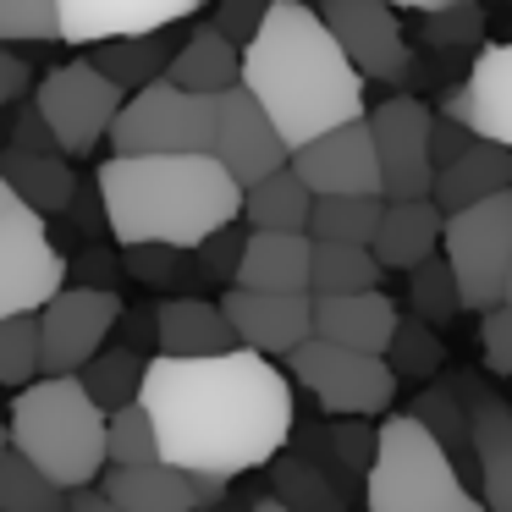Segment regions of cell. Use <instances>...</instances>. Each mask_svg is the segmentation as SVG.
<instances>
[{
  "instance_id": "1",
  "label": "cell",
  "mask_w": 512,
  "mask_h": 512,
  "mask_svg": "<svg viewBox=\"0 0 512 512\" xmlns=\"http://www.w3.org/2000/svg\"><path fill=\"white\" fill-rule=\"evenodd\" d=\"M138 402L160 435V457L188 474H248L276 463L292 435V380L254 347L210 358L155 353Z\"/></svg>"
},
{
  "instance_id": "2",
  "label": "cell",
  "mask_w": 512,
  "mask_h": 512,
  "mask_svg": "<svg viewBox=\"0 0 512 512\" xmlns=\"http://www.w3.org/2000/svg\"><path fill=\"white\" fill-rule=\"evenodd\" d=\"M364 72L353 67L325 17L309 0H270L259 34L243 45V89L270 111L287 149L358 122L364 111Z\"/></svg>"
},
{
  "instance_id": "3",
  "label": "cell",
  "mask_w": 512,
  "mask_h": 512,
  "mask_svg": "<svg viewBox=\"0 0 512 512\" xmlns=\"http://www.w3.org/2000/svg\"><path fill=\"white\" fill-rule=\"evenodd\" d=\"M94 188L105 232L122 248H199L221 226L243 221V182L215 155H111L94 171Z\"/></svg>"
},
{
  "instance_id": "4",
  "label": "cell",
  "mask_w": 512,
  "mask_h": 512,
  "mask_svg": "<svg viewBox=\"0 0 512 512\" xmlns=\"http://www.w3.org/2000/svg\"><path fill=\"white\" fill-rule=\"evenodd\" d=\"M12 452H23L61 490H83L105 474V408L78 375H39L12 397Z\"/></svg>"
},
{
  "instance_id": "5",
  "label": "cell",
  "mask_w": 512,
  "mask_h": 512,
  "mask_svg": "<svg viewBox=\"0 0 512 512\" xmlns=\"http://www.w3.org/2000/svg\"><path fill=\"white\" fill-rule=\"evenodd\" d=\"M369 512H490L463 485L452 452L413 413H391L375 430V463L364 474Z\"/></svg>"
},
{
  "instance_id": "6",
  "label": "cell",
  "mask_w": 512,
  "mask_h": 512,
  "mask_svg": "<svg viewBox=\"0 0 512 512\" xmlns=\"http://www.w3.org/2000/svg\"><path fill=\"white\" fill-rule=\"evenodd\" d=\"M215 144V94L177 89L171 78H155L149 89L127 94V105L111 122L116 155H210Z\"/></svg>"
},
{
  "instance_id": "7",
  "label": "cell",
  "mask_w": 512,
  "mask_h": 512,
  "mask_svg": "<svg viewBox=\"0 0 512 512\" xmlns=\"http://www.w3.org/2000/svg\"><path fill=\"white\" fill-rule=\"evenodd\" d=\"M287 375L331 419H375V413H391V402H397V369L386 364V353H353V347H336L325 336H309L303 347H292Z\"/></svg>"
},
{
  "instance_id": "8",
  "label": "cell",
  "mask_w": 512,
  "mask_h": 512,
  "mask_svg": "<svg viewBox=\"0 0 512 512\" xmlns=\"http://www.w3.org/2000/svg\"><path fill=\"white\" fill-rule=\"evenodd\" d=\"M441 254L457 276L463 309H496L507 298V270H512V188L446 215Z\"/></svg>"
},
{
  "instance_id": "9",
  "label": "cell",
  "mask_w": 512,
  "mask_h": 512,
  "mask_svg": "<svg viewBox=\"0 0 512 512\" xmlns=\"http://www.w3.org/2000/svg\"><path fill=\"white\" fill-rule=\"evenodd\" d=\"M61 287H67V254L50 243L45 215L28 210L0 182V320L39 314Z\"/></svg>"
},
{
  "instance_id": "10",
  "label": "cell",
  "mask_w": 512,
  "mask_h": 512,
  "mask_svg": "<svg viewBox=\"0 0 512 512\" xmlns=\"http://www.w3.org/2000/svg\"><path fill=\"white\" fill-rule=\"evenodd\" d=\"M34 105L61 155H94L111 138V122L127 105V89L105 78L94 61H67V67L45 72V83L34 89Z\"/></svg>"
},
{
  "instance_id": "11",
  "label": "cell",
  "mask_w": 512,
  "mask_h": 512,
  "mask_svg": "<svg viewBox=\"0 0 512 512\" xmlns=\"http://www.w3.org/2000/svg\"><path fill=\"white\" fill-rule=\"evenodd\" d=\"M122 325L116 287H61L39 309V375H78Z\"/></svg>"
},
{
  "instance_id": "12",
  "label": "cell",
  "mask_w": 512,
  "mask_h": 512,
  "mask_svg": "<svg viewBox=\"0 0 512 512\" xmlns=\"http://www.w3.org/2000/svg\"><path fill=\"white\" fill-rule=\"evenodd\" d=\"M430 105L413 94H391L369 111L375 133V160H380V193L386 199H430L435 188V160H430Z\"/></svg>"
},
{
  "instance_id": "13",
  "label": "cell",
  "mask_w": 512,
  "mask_h": 512,
  "mask_svg": "<svg viewBox=\"0 0 512 512\" xmlns=\"http://www.w3.org/2000/svg\"><path fill=\"white\" fill-rule=\"evenodd\" d=\"M314 12L336 34V45L353 56V67L375 83H408L413 78V45L397 23L391 0H320Z\"/></svg>"
},
{
  "instance_id": "14",
  "label": "cell",
  "mask_w": 512,
  "mask_h": 512,
  "mask_svg": "<svg viewBox=\"0 0 512 512\" xmlns=\"http://www.w3.org/2000/svg\"><path fill=\"white\" fill-rule=\"evenodd\" d=\"M210 155L248 188V182H259V177H270V171L287 166L292 149H287V138H281V127L270 122V111L237 83V89L215 94V144H210Z\"/></svg>"
},
{
  "instance_id": "15",
  "label": "cell",
  "mask_w": 512,
  "mask_h": 512,
  "mask_svg": "<svg viewBox=\"0 0 512 512\" xmlns=\"http://www.w3.org/2000/svg\"><path fill=\"white\" fill-rule=\"evenodd\" d=\"M292 171L309 182V193H380V160H375V133L369 116L342 122L331 133L309 138L303 149H292Z\"/></svg>"
},
{
  "instance_id": "16",
  "label": "cell",
  "mask_w": 512,
  "mask_h": 512,
  "mask_svg": "<svg viewBox=\"0 0 512 512\" xmlns=\"http://www.w3.org/2000/svg\"><path fill=\"white\" fill-rule=\"evenodd\" d=\"M226 320H232L237 342L254 347L265 358H287L314 336V292H254L232 287L221 298Z\"/></svg>"
},
{
  "instance_id": "17",
  "label": "cell",
  "mask_w": 512,
  "mask_h": 512,
  "mask_svg": "<svg viewBox=\"0 0 512 512\" xmlns=\"http://www.w3.org/2000/svg\"><path fill=\"white\" fill-rule=\"evenodd\" d=\"M61 6V45H100L122 34H155L199 17L204 0H56Z\"/></svg>"
},
{
  "instance_id": "18",
  "label": "cell",
  "mask_w": 512,
  "mask_h": 512,
  "mask_svg": "<svg viewBox=\"0 0 512 512\" xmlns=\"http://www.w3.org/2000/svg\"><path fill=\"white\" fill-rule=\"evenodd\" d=\"M441 111H452L468 133L496 138V144L512 149V39L479 50L468 78L457 89H446Z\"/></svg>"
},
{
  "instance_id": "19",
  "label": "cell",
  "mask_w": 512,
  "mask_h": 512,
  "mask_svg": "<svg viewBox=\"0 0 512 512\" xmlns=\"http://www.w3.org/2000/svg\"><path fill=\"white\" fill-rule=\"evenodd\" d=\"M468 441L490 512H512V408L490 386L468 380Z\"/></svg>"
},
{
  "instance_id": "20",
  "label": "cell",
  "mask_w": 512,
  "mask_h": 512,
  "mask_svg": "<svg viewBox=\"0 0 512 512\" xmlns=\"http://www.w3.org/2000/svg\"><path fill=\"white\" fill-rule=\"evenodd\" d=\"M232 347H243V342H237V331H232V320H226L221 303L188 298V292L155 303V353L210 358V353H232Z\"/></svg>"
},
{
  "instance_id": "21",
  "label": "cell",
  "mask_w": 512,
  "mask_h": 512,
  "mask_svg": "<svg viewBox=\"0 0 512 512\" xmlns=\"http://www.w3.org/2000/svg\"><path fill=\"white\" fill-rule=\"evenodd\" d=\"M397 303L386 292H342V298H314V336L353 353H386L397 331Z\"/></svg>"
},
{
  "instance_id": "22",
  "label": "cell",
  "mask_w": 512,
  "mask_h": 512,
  "mask_svg": "<svg viewBox=\"0 0 512 512\" xmlns=\"http://www.w3.org/2000/svg\"><path fill=\"white\" fill-rule=\"evenodd\" d=\"M94 485L127 512H199L193 474L166 463V457L160 463H105V474Z\"/></svg>"
},
{
  "instance_id": "23",
  "label": "cell",
  "mask_w": 512,
  "mask_h": 512,
  "mask_svg": "<svg viewBox=\"0 0 512 512\" xmlns=\"http://www.w3.org/2000/svg\"><path fill=\"white\" fill-rule=\"evenodd\" d=\"M441 232H446V210L435 199H386L375 232V259L386 270H413L430 254H441Z\"/></svg>"
},
{
  "instance_id": "24",
  "label": "cell",
  "mask_w": 512,
  "mask_h": 512,
  "mask_svg": "<svg viewBox=\"0 0 512 512\" xmlns=\"http://www.w3.org/2000/svg\"><path fill=\"white\" fill-rule=\"evenodd\" d=\"M309 265H314V237L309 232H248L243 265H237L232 287L309 292Z\"/></svg>"
},
{
  "instance_id": "25",
  "label": "cell",
  "mask_w": 512,
  "mask_h": 512,
  "mask_svg": "<svg viewBox=\"0 0 512 512\" xmlns=\"http://www.w3.org/2000/svg\"><path fill=\"white\" fill-rule=\"evenodd\" d=\"M507 188H512V149L496 144V138H479L474 133V144H468L452 166L435 171L430 199L452 215V210H468V204L490 199V193H507Z\"/></svg>"
},
{
  "instance_id": "26",
  "label": "cell",
  "mask_w": 512,
  "mask_h": 512,
  "mask_svg": "<svg viewBox=\"0 0 512 512\" xmlns=\"http://www.w3.org/2000/svg\"><path fill=\"white\" fill-rule=\"evenodd\" d=\"M166 78L177 83V89H193V94H226V89L243 83V45H232L215 23H199L177 45Z\"/></svg>"
},
{
  "instance_id": "27",
  "label": "cell",
  "mask_w": 512,
  "mask_h": 512,
  "mask_svg": "<svg viewBox=\"0 0 512 512\" xmlns=\"http://www.w3.org/2000/svg\"><path fill=\"white\" fill-rule=\"evenodd\" d=\"M0 182L39 215H61L78 199V177L61 155H34V149H0Z\"/></svg>"
},
{
  "instance_id": "28",
  "label": "cell",
  "mask_w": 512,
  "mask_h": 512,
  "mask_svg": "<svg viewBox=\"0 0 512 512\" xmlns=\"http://www.w3.org/2000/svg\"><path fill=\"white\" fill-rule=\"evenodd\" d=\"M309 215H314V193H309V182L292 171V160L243 188L248 232H309Z\"/></svg>"
},
{
  "instance_id": "29",
  "label": "cell",
  "mask_w": 512,
  "mask_h": 512,
  "mask_svg": "<svg viewBox=\"0 0 512 512\" xmlns=\"http://www.w3.org/2000/svg\"><path fill=\"white\" fill-rule=\"evenodd\" d=\"M171 56H177V39H171V28H155V34L100 39L89 61H94V67H100L111 83H122L127 94H138V89H149L155 78H166Z\"/></svg>"
},
{
  "instance_id": "30",
  "label": "cell",
  "mask_w": 512,
  "mask_h": 512,
  "mask_svg": "<svg viewBox=\"0 0 512 512\" xmlns=\"http://www.w3.org/2000/svg\"><path fill=\"white\" fill-rule=\"evenodd\" d=\"M380 215H386V193H320L309 215L314 243H375Z\"/></svg>"
},
{
  "instance_id": "31",
  "label": "cell",
  "mask_w": 512,
  "mask_h": 512,
  "mask_svg": "<svg viewBox=\"0 0 512 512\" xmlns=\"http://www.w3.org/2000/svg\"><path fill=\"white\" fill-rule=\"evenodd\" d=\"M386 281V265L364 243H314L309 292L314 298H342V292H375Z\"/></svg>"
},
{
  "instance_id": "32",
  "label": "cell",
  "mask_w": 512,
  "mask_h": 512,
  "mask_svg": "<svg viewBox=\"0 0 512 512\" xmlns=\"http://www.w3.org/2000/svg\"><path fill=\"white\" fill-rule=\"evenodd\" d=\"M144 369H149V353H138V347L122 342V347H100V353L78 369V380H83V391L111 413V408L138 402V391H144Z\"/></svg>"
},
{
  "instance_id": "33",
  "label": "cell",
  "mask_w": 512,
  "mask_h": 512,
  "mask_svg": "<svg viewBox=\"0 0 512 512\" xmlns=\"http://www.w3.org/2000/svg\"><path fill=\"white\" fill-rule=\"evenodd\" d=\"M0 512H72V490L45 479L23 452H6V463H0Z\"/></svg>"
},
{
  "instance_id": "34",
  "label": "cell",
  "mask_w": 512,
  "mask_h": 512,
  "mask_svg": "<svg viewBox=\"0 0 512 512\" xmlns=\"http://www.w3.org/2000/svg\"><path fill=\"white\" fill-rule=\"evenodd\" d=\"M413 419H419L446 452H457V446L474 452V441H468V380H435V386H424L419 402H413Z\"/></svg>"
},
{
  "instance_id": "35",
  "label": "cell",
  "mask_w": 512,
  "mask_h": 512,
  "mask_svg": "<svg viewBox=\"0 0 512 512\" xmlns=\"http://www.w3.org/2000/svg\"><path fill=\"white\" fill-rule=\"evenodd\" d=\"M386 364L397 369V380H435L446 364V342L435 325H424L419 314L413 320H397L391 331V347H386Z\"/></svg>"
},
{
  "instance_id": "36",
  "label": "cell",
  "mask_w": 512,
  "mask_h": 512,
  "mask_svg": "<svg viewBox=\"0 0 512 512\" xmlns=\"http://www.w3.org/2000/svg\"><path fill=\"white\" fill-rule=\"evenodd\" d=\"M408 287H413V309H419V320L424 325H452L457 314H463V292H457V276H452V265H446V254H430L424 265H413L408 270Z\"/></svg>"
},
{
  "instance_id": "37",
  "label": "cell",
  "mask_w": 512,
  "mask_h": 512,
  "mask_svg": "<svg viewBox=\"0 0 512 512\" xmlns=\"http://www.w3.org/2000/svg\"><path fill=\"white\" fill-rule=\"evenodd\" d=\"M105 457L111 463H160V435L144 402H127V408L105 413Z\"/></svg>"
},
{
  "instance_id": "38",
  "label": "cell",
  "mask_w": 512,
  "mask_h": 512,
  "mask_svg": "<svg viewBox=\"0 0 512 512\" xmlns=\"http://www.w3.org/2000/svg\"><path fill=\"white\" fill-rule=\"evenodd\" d=\"M276 496L298 512H342V496H336L331 474L309 457H281L276 452Z\"/></svg>"
},
{
  "instance_id": "39",
  "label": "cell",
  "mask_w": 512,
  "mask_h": 512,
  "mask_svg": "<svg viewBox=\"0 0 512 512\" xmlns=\"http://www.w3.org/2000/svg\"><path fill=\"white\" fill-rule=\"evenodd\" d=\"M419 39L441 56H457V50H474L485 39V6L479 0H452L441 12H424L419 17Z\"/></svg>"
},
{
  "instance_id": "40",
  "label": "cell",
  "mask_w": 512,
  "mask_h": 512,
  "mask_svg": "<svg viewBox=\"0 0 512 512\" xmlns=\"http://www.w3.org/2000/svg\"><path fill=\"white\" fill-rule=\"evenodd\" d=\"M39 380V314L0 320V386H28Z\"/></svg>"
},
{
  "instance_id": "41",
  "label": "cell",
  "mask_w": 512,
  "mask_h": 512,
  "mask_svg": "<svg viewBox=\"0 0 512 512\" xmlns=\"http://www.w3.org/2000/svg\"><path fill=\"white\" fill-rule=\"evenodd\" d=\"M61 39L56 0H0V45H50Z\"/></svg>"
},
{
  "instance_id": "42",
  "label": "cell",
  "mask_w": 512,
  "mask_h": 512,
  "mask_svg": "<svg viewBox=\"0 0 512 512\" xmlns=\"http://www.w3.org/2000/svg\"><path fill=\"white\" fill-rule=\"evenodd\" d=\"M243 243H248V232L243 226H221L215 237H204L193 254H199V276L204 281H237V265H243Z\"/></svg>"
},
{
  "instance_id": "43",
  "label": "cell",
  "mask_w": 512,
  "mask_h": 512,
  "mask_svg": "<svg viewBox=\"0 0 512 512\" xmlns=\"http://www.w3.org/2000/svg\"><path fill=\"white\" fill-rule=\"evenodd\" d=\"M479 347H485V369L512 380V303H496L479 320Z\"/></svg>"
},
{
  "instance_id": "44",
  "label": "cell",
  "mask_w": 512,
  "mask_h": 512,
  "mask_svg": "<svg viewBox=\"0 0 512 512\" xmlns=\"http://www.w3.org/2000/svg\"><path fill=\"white\" fill-rule=\"evenodd\" d=\"M265 12H270V0H215L210 23L221 28L232 45H248V39L259 34V23H265Z\"/></svg>"
},
{
  "instance_id": "45",
  "label": "cell",
  "mask_w": 512,
  "mask_h": 512,
  "mask_svg": "<svg viewBox=\"0 0 512 512\" xmlns=\"http://www.w3.org/2000/svg\"><path fill=\"white\" fill-rule=\"evenodd\" d=\"M331 452L347 474H369V463H375V430H364L358 419H342L331 430Z\"/></svg>"
},
{
  "instance_id": "46",
  "label": "cell",
  "mask_w": 512,
  "mask_h": 512,
  "mask_svg": "<svg viewBox=\"0 0 512 512\" xmlns=\"http://www.w3.org/2000/svg\"><path fill=\"white\" fill-rule=\"evenodd\" d=\"M468 144H474V133H468V127L457 122L452 111H435V116H430V160H435V171L452 166V160L463 155Z\"/></svg>"
},
{
  "instance_id": "47",
  "label": "cell",
  "mask_w": 512,
  "mask_h": 512,
  "mask_svg": "<svg viewBox=\"0 0 512 512\" xmlns=\"http://www.w3.org/2000/svg\"><path fill=\"white\" fill-rule=\"evenodd\" d=\"M23 89H34V67H28V61L17 56V50L0 45V111L23 100Z\"/></svg>"
},
{
  "instance_id": "48",
  "label": "cell",
  "mask_w": 512,
  "mask_h": 512,
  "mask_svg": "<svg viewBox=\"0 0 512 512\" xmlns=\"http://www.w3.org/2000/svg\"><path fill=\"white\" fill-rule=\"evenodd\" d=\"M116 270H122V259L111 254V248H83L78 254V287H116Z\"/></svg>"
},
{
  "instance_id": "49",
  "label": "cell",
  "mask_w": 512,
  "mask_h": 512,
  "mask_svg": "<svg viewBox=\"0 0 512 512\" xmlns=\"http://www.w3.org/2000/svg\"><path fill=\"white\" fill-rule=\"evenodd\" d=\"M12 149L56 155V138H50V127H45V116H39V105H28V111H23V122H17V133H12Z\"/></svg>"
},
{
  "instance_id": "50",
  "label": "cell",
  "mask_w": 512,
  "mask_h": 512,
  "mask_svg": "<svg viewBox=\"0 0 512 512\" xmlns=\"http://www.w3.org/2000/svg\"><path fill=\"white\" fill-rule=\"evenodd\" d=\"M72 512H127V507H116L100 485H83V490H72Z\"/></svg>"
},
{
  "instance_id": "51",
  "label": "cell",
  "mask_w": 512,
  "mask_h": 512,
  "mask_svg": "<svg viewBox=\"0 0 512 512\" xmlns=\"http://www.w3.org/2000/svg\"><path fill=\"white\" fill-rule=\"evenodd\" d=\"M397 12H413V17H424V12H441V6H452V0H391Z\"/></svg>"
},
{
  "instance_id": "52",
  "label": "cell",
  "mask_w": 512,
  "mask_h": 512,
  "mask_svg": "<svg viewBox=\"0 0 512 512\" xmlns=\"http://www.w3.org/2000/svg\"><path fill=\"white\" fill-rule=\"evenodd\" d=\"M248 512H298V507H287V501H281V496H265V501H254V507H248Z\"/></svg>"
},
{
  "instance_id": "53",
  "label": "cell",
  "mask_w": 512,
  "mask_h": 512,
  "mask_svg": "<svg viewBox=\"0 0 512 512\" xmlns=\"http://www.w3.org/2000/svg\"><path fill=\"white\" fill-rule=\"evenodd\" d=\"M6 452H12V424H0V463H6Z\"/></svg>"
},
{
  "instance_id": "54",
  "label": "cell",
  "mask_w": 512,
  "mask_h": 512,
  "mask_svg": "<svg viewBox=\"0 0 512 512\" xmlns=\"http://www.w3.org/2000/svg\"><path fill=\"white\" fill-rule=\"evenodd\" d=\"M215 512H243V507H232V501H221V507H215Z\"/></svg>"
},
{
  "instance_id": "55",
  "label": "cell",
  "mask_w": 512,
  "mask_h": 512,
  "mask_svg": "<svg viewBox=\"0 0 512 512\" xmlns=\"http://www.w3.org/2000/svg\"><path fill=\"white\" fill-rule=\"evenodd\" d=\"M501 303H512V270H507V298H501Z\"/></svg>"
}]
</instances>
